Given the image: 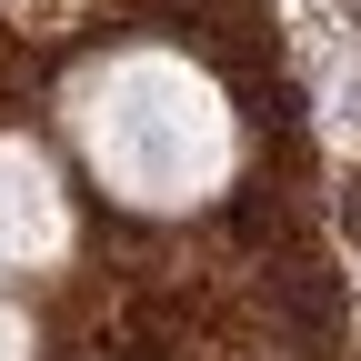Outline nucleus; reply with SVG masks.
<instances>
[{
    "instance_id": "obj_1",
    "label": "nucleus",
    "mask_w": 361,
    "mask_h": 361,
    "mask_svg": "<svg viewBox=\"0 0 361 361\" xmlns=\"http://www.w3.org/2000/svg\"><path fill=\"white\" fill-rule=\"evenodd\" d=\"M51 231H61L51 180H40L20 151H0V261H51Z\"/></svg>"
},
{
    "instance_id": "obj_2",
    "label": "nucleus",
    "mask_w": 361,
    "mask_h": 361,
    "mask_svg": "<svg viewBox=\"0 0 361 361\" xmlns=\"http://www.w3.org/2000/svg\"><path fill=\"white\" fill-rule=\"evenodd\" d=\"M0 361H20V331H11V322H0Z\"/></svg>"
}]
</instances>
